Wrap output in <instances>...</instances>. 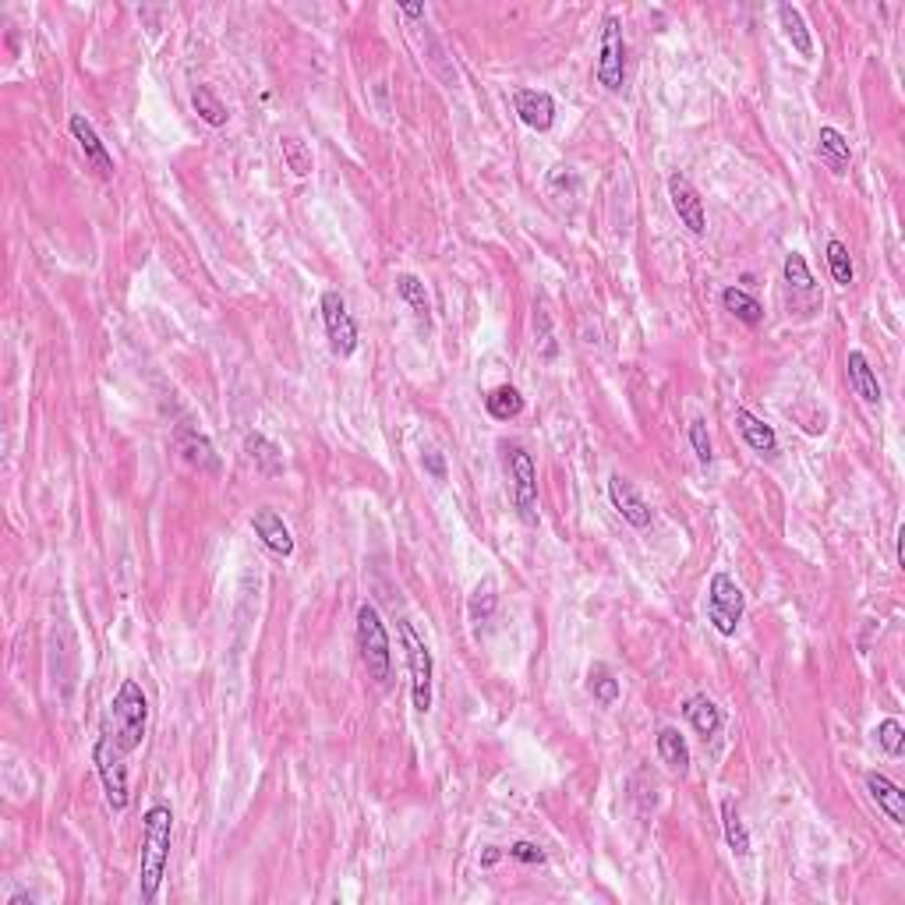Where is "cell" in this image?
Instances as JSON below:
<instances>
[{"label": "cell", "mask_w": 905, "mask_h": 905, "mask_svg": "<svg viewBox=\"0 0 905 905\" xmlns=\"http://www.w3.org/2000/svg\"><path fill=\"white\" fill-rule=\"evenodd\" d=\"M400 11H404L407 18H421V15H425V4H404Z\"/></svg>", "instance_id": "obj_38"}, {"label": "cell", "mask_w": 905, "mask_h": 905, "mask_svg": "<svg viewBox=\"0 0 905 905\" xmlns=\"http://www.w3.org/2000/svg\"><path fill=\"white\" fill-rule=\"evenodd\" d=\"M251 527H255V534H259L262 545H266L273 556H283V559L294 556V538H290V527L283 524V517L276 510H259L255 517H251Z\"/></svg>", "instance_id": "obj_14"}, {"label": "cell", "mask_w": 905, "mask_h": 905, "mask_svg": "<svg viewBox=\"0 0 905 905\" xmlns=\"http://www.w3.org/2000/svg\"><path fill=\"white\" fill-rule=\"evenodd\" d=\"M785 283H789L792 290H803V294H810L814 290V276H810L807 269V259L799 255V251H792V255H785Z\"/></svg>", "instance_id": "obj_31"}, {"label": "cell", "mask_w": 905, "mask_h": 905, "mask_svg": "<svg viewBox=\"0 0 905 905\" xmlns=\"http://www.w3.org/2000/svg\"><path fill=\"white\" fill-rule=\"evenodd\" d=\"M425 471L432 474L435 481H446V460H442V453H435V449H425Z\"/></svg>", "instance_id": "obj_37"}, {"label": "cell", "mask_w": 905, "mask_h": 905, "mask_svg": "<svg viewBox=\"0 0 905 905\" xmlns=\"http://www.w3.org/2000/svg\"><path fill=\"white\" fill-rule=\"evenodd\" d=\"M506 464H510V481H513V506H517L520 520L527 527L538 524V471L534 460L524 446H502Z\"/></svg>", "instance_id": "obj_4"}, {"label": "cell", "mask_w": 905, "mask_h": 905, "mask_svg": "<svg viewBox=\"0 0 905 905\" xmlns=\"http://www.w3.org/2000/svg\"><path fill=\"white\" fill-rule=\"evenodd\" d=\"M867 792H870V799H874L877 807H881L884 814L891 817V821L905 824V792L898 789L891 778H884V775H877V771H870V775H867Z\"/></svg>", "instance_id": "obj_19"}, {"label": "cell", "mask_w": 905, "mask_h": 905, "mask_svg": "<svg viewBox=\"0 0 905 905\" xmlns=\"http://www.w3.org/2000/svg\"><path fill=\"white\" fill-rule=\"evenodd\" d=\"M358 651H361V662H365L368 676H372L379 686H389V679H393L389 633H386V626H382L375 605H368V601L358 609Z\"/></svg>", "instance_id": "obj_3"}, {"label": "cell", "mask_w": 905, "mask_h": 905, "mask_svg": "<svg viewBox=\"0 0 905 905\" xmlns=\"http://www.w3.org/2000/svg\"><path fill=\"white\" fill-rule=\"evenodd\" d=\"M658 757H662V761L669 764L672 771H679V775H683V771L690 768V746H686L683 732H679V729H662V732H658Z\"/></svg>", "instance_id": "obj_25"}, {"label": "cell", "mask_w": 905, "mask_h": 905, "mask_svg": "<svg viewBox=\"0 0 905 905\" xmlns=\"http://www.w3.org/2000/svg\"><path fill=\"white\" fill-rule=\"evenodd\" d=\"M191 107H195V114L202 117V121L209 124V128H223L227 124V107H223V99L216 96L209 85H198L195 92H191Z\"/></svg>", "instance_id": "obj_26"}, {"label": "cell", "mask_w": 905, "mask_h": 905, "mask_svg": "<svg viewBox=\"0 0 905 905\" xmlns=\"http://www.w3.org/2000/svg\"><path fill=\"white\" fill-rule=\"evenodd\" d=\"M495 605H499V594H495L492 580H485V584H478V591L471 594V619H474V623H485V619H492Z\"/></svg>", "instance_id": "obj_33"}, {"label": "cell", "mask_w": 905, "mask_h": 905, "mask_svg": "<svg viewBox=\"0 0 905 905\" xmlns=\"http://www.w3.org/2000/svg\"><path fill=\"white\" fill-rule=\"evenodd\" d=\"M683 715H686V722L693 725V732H697V736H704V739L718 736V732H722V725H725L722 708H718L711 697H704V693H697V697L686 700Z\"/></svg>", "instance_id": "obj_16"}, {"label": "cell", "mask_w": 905, "mask_h": 905, "mask_svg": "<svg viewBox=\"0 0 905 905\" xmlns=\"http://www.w3.org/2000/svg\"><path fill=\"white\" fill-rule=\"evenodd\" d=\"M400 637H404L407 647V669H411V700H414V711H432V676H435V665H432V651L428 644L418 637L411 623H400Z\"/></svg>", "instance_id": "obj_5"}, {"label": "cell", "mask_w": 905, "mask_h": 905, "mask_svg": "<svg viewBox=\"0 0 905 905\" xmlns=\"http://www.w3.org/2000/svg\"><path fill=\"white\" fill-rule=\"evenodd\" d=\"M174 442H177V453L184 457V464L195 467L198 474H202V471H206V474H216V471H220V457H216L213 442H209L202 432H195V428L181 425V428L174 432Z\"/></svg>", "instance_id": "obj_13"}, {"label": "cell", "mask_w": 905, "mask_h": 905, "mask_svg": "<svg viewBox=\"0 0 905 905\" xmlns=\"http://www.w3.org/2000/svg\"><path fill=\"white\" fill-rule=\"evenodd\" d=\"M145 729H149V697L135 679H124L110 704V718L103 725V736L92 746V764L107 792V803L121 814L128 807V757L142 746Z\"/></svg>", "instance_id": "obj_1"}, {"label": "cell", "mask_w": 905, "mask_h": 905, "mask_svg": "<svg viewBox=\"0 0 905 905\" xmlns=\"http://www.w3.org/2000/svg\"><path fill=\"white\" fill-rule=\"evenodd\" d=\"M396 294L404 297L407 305H411V312L418 315L421 326H432V301H428V290H425V280L414 273H400L396 276Z\"/></svg>", "instance_id": "obj_21"}, {"label": "cell", "mask_w": 905, "mask_h": 905, "mask_svg": "<svg viewBox=\"0 0 905 905\" xmlns=\"http://www.w3.org/2000/svg\"><path fill=\"white\" fill-rule=\"evenodd\" d=\"M877 743H881V750L888 753V757H902V750H905V729H902V722H898V718H884L881 725H877Z\"/></svg>", "instance_id": "obj_32"}, {"label": "cell", "mask_w": 905, "mask_h": 905, "mask_svg": "<svg viewBox=\"0 0 905 905\" xmlns=\"http://www.w3.org/2000/svg\"><path fill=\"white\" fill-rule=\"evenodd\" d=\"M541 329V343H545V350H541V354H545V358H556V343H552V326H548V312L545 308H538V312H534V333H538Z\"/></svg>", "instance_id": "obj_35"}, {"label": "cell", "mask_w": 905, "mask_h": 905, "mask_svg": "<svg viewBox=\"0 0 905 905\" xmlns=\"http://www.w3.org/2000/svg\"><path fill=\"white\" fill-rule=\"evenodd\" d=\"M669 198H672V209H676L679 223L690 230L693 237H704L708 234V216H704V202H700L697 188L690 184V177L683 174H672L669 177Z\"/></svg>", "instance_id": "obj_9"}, {"label": "cell", "mask_w": 905, "mask_h": 905, "mask_svg": "<svg viewBox=\"0 0 905 905\" xmlns=\"http://www.w3.org/2000/svg\"><path fill=\"white\" fill-rule=\"evenodd\" d=\"M244 453H248V460L255 464V471H262L266 478H276V474H283V453L276 442H269L262 432H248L244 435Z\"/></svg>", "instance_id": "obj_20"}, {"label": "cell", "mask_w": 905, "mask_h": 905, "mask_svg": "<svg viewBox=\"0 0 905 905\" xmlns=\"http://www.w3.org/2000/svg\"><path fill=\"white\" fill-rule=\"evenodd\" d=\"M722 305H725V312H732L739 322H746V326H761L764 305L753 294H746L743 287H725L722 290Z\"/></svg>", "instance_id": "obj_23"}, {"label": "cell", "mask_w": 905, "mask_h": 905, "mask_svg": "<svg viewBox=\"0 0 905 905\" xmlns=\"http://www.w3.org/2000/svg\"><path fill=\"white\" fill-rule=\"evenodd\" d=\"M736 428H739V435H743L746 446H750L753 453H761V457H775L778 435H775V428H771L768 421H761L757 414H750L746 407H739V411H736Z\"/></svg>", "instance_id": "obj_15"}, {"label": "cell", "mask_w": 905, "mask_h": 905, "mask_svg": "<svg viewBox=\"0 0 905 905\" xmlns=\"http://www.w3.org/2000/svg\"><path fill=\"white\" fill-rule=\"evenodd\" d=\"M743 609H746L743 587H739L729 573H715V577H711V587H708V619H711V626H715L722 637H732L736 626H739V619H743Z\"/></svg>", "instance_id": "obj_6"}, {"label": "cell", "mask_w": 905, "mask_h": 905, "mask_svg": "<svg viewBox=\"0 0 905 905\" xmlns=\"http://www.w3.org/2000/svg\"><path fill=\"white\" fill-rule=\"evenodd\" d=\"M690 446H693V453H697L700 464H711V457H715V453H711V435H708V425L700 418L690 421Z\"/></svg>", "instance_id": "obj_34"}, {"label": "cell", "mask_w": 905, "mask_h": 905, "mask_svg": "<svg viewBox=\"0 0 905 905\" xmlns=\"http://www.w3.org/2000/svg\"><path fill=\"white\" fill-rule=\"evenodd\" d=\"M280 145H283V160L290 163V170H294L297 177L312 174V149H308L301 138H297V135H283Z\"/></svg>", "instance_id": "obj_30"}, {"label": "cell", "mask_w": 905, "mask_h": 905, "mask_svg": "<svg viewBox=\"0 0 905 905\" xmlns=\"http://www.w3.org/2000/svg\"><path fill=\"white\" fill-rule=\"evenodd\" d=\"M778 22H782L785 36H789V43L796 46L799 57H814V36H810V29H807V22H803V15H799V8H792V4H778Z\"/></svg>", "instance_id": "obj_22"}, {"label": "cell", "mask_w": 905, "mask_h": 905, "mask_svg": "<svg viewBox=\"0 0 905 905\" xmlns=\"http://www.w3.org/2000/svg\"><path fill=\"white\" fill-rule=\"evenodd\" d=\"M322 322H326V336L329 347H333L336 358H350L358 350V322L347 312V301H343L340 290H326L319 301Z\"/></svg>", "instance_id": "obj_8"}, {"label": "cell", "mask_w": 905, "mask_h": 905, "mask_svg": "<svg viewBox=\"0 0 905 905\" xmlns=\"http://www.w3.org/2000/svg\"><path fill=\"white\" fill-rule=\"evenodd\" d=\"M828 269H831V280H835L838 287H852L856 269H852L849 248H845L842 241H828Z\"/></svg>", "instance_id": "obj_29"}, {"label": "cell", "mask_w": 905, "mask_h": 905, "mask_svg": "<svg viewBox=\"0 0 905 905\" xmlns=\"http://www.w3.org/2000/svg\"><path fill=\"white\" fill-rule=\"evenodd\" d=\"M68 128H71V135H75L78 149H82L85 163H89V167L96 170L99 177H107V181H110V177H114V160H110L107 145L99 142V135H96V128L89 124V117H85V114H71Z\"/></svg>", "instance_id": "obj_11"}, {"label": "cell", "mask_w": 905, "mask_h": 905, "mask_svg": "<svg viewBox=\"0 0 905 905\" xmlns=\"http://www.w3.org/2000/svg\"><path fill=\"white\" fill-rule=\"evenodd\" d=\"M513 107H517V117L531 131H548L552 121H556V99L545 89H517L513 92Z\"/></svg>", "instance_id": "obj_12"}, {"label": "cell", "mask_w": 905, "mask_h": 905, "mask_svg": "<svg viewBox=\"0 0 905 905\" xmlns=\"http://www.w3.org/2000/svg\"><path fill=\"white\" fill-rule=\"evenodd\" d=\"M817 156H821V163L831 170V174L842 177L845 170H849V163H852L849 138H845L838 128H821L817 131Z\"/></svg>", "instance_id": "obj_18"}, {"label": "cell", "mask_w": 905, "mask_h": 905, "mask_svg": "<svg viewBox=\"0 0 905 905\" xmlns=\"http://www.w3.org/2000/svg\"><path fill=\"white\" fill-rule=\"evenodd\" d=\"M170 842H174V814H170V807L156 803V807L145 810L142 821V870H138L142 905L156 902V895H160L163 874H167L170 863Z\"/></svg>", "instance_id": "obj_2"}, {"label": "cell", "mask_w": 905, "mask_h": 905, "mask_svg": "<svg viewBox=\"0 0 905 905\" xmlns=\"http://www.w3.org/2000/svg\"><path fill=\"white\" fill-rule=\"evenodd\" d=\"M485 411H488V418H495V421H513L520 411H524V396H520V389L510 386V382H506V386H495L492 393L485 396Z\"/></svg>", "instance_id": "obj_24"}, {"label": "cell", "mask_w": 905, "mask_h": 905, "mask_svg": "<svg viewBox=\"0 0 905 905\" xmlns=\"http://www.w3.org/2000/svg\"><path fill=\"white\" fill-rule=\"evenodd\" d=\"M510 856L513 860H520V863H545V852H541L534 842H513Z\"/></svg>", "instance_id": "obj_36"}, {"label": "cell", "mask_w": 905, "mask_h": 905, "mask_svg": "<svg viewBox=\"0 0 905 905\" xmlns=\"http://www.w3.org/2000/svg\"><path fill=\"white\" fill-rule=\"evenodd\" d=\"M594 75L609 92L623 89L626 78V39H623V18L609 15L605 25H601V50H598V64H594Z\"/></svg>", "instance_id": "obj_7"}, {"label": "cell", "mask_w": 905, "mask_h": 905, "mask_svg": "<svg viewBox=\"0 0 905 905\" xmlns=\"http://www.w3.org/2000/svg\"><path fill=\"white\" fill-rule=\"evenodd\" d=\"M587 690H591V697L598 700V704L612 708V704L619 700V679L612 676L605 665H594V669L587 672Z\"/></svg>", "instance_id": "obj_27"}, {"label": "cell", "mask_w": 905, "mask_h": 905, "mask_svg": "<svg viewBox=\"0 0 905 905\" xmlns=\"http://www.w3.org/2000/svg\"><path fill=\"white\" fill-rule=\"evenodd\" d=\"M722 824H725V842L736 856H750V835H746L743 821H739L736 807L732 803H722Z\"/></svg>", "instance_id": "obj_28"}, {"label": "cell", "mask_w": 905, "mask_h": 905, "mask_svg": "<svg viewBox=\"0 0 905 905\" xmlns=\"http://www.w3.org/2000/svg\"><path fill=\"white\" fill-rule=\"evenodd\" d=\"M609 499L619 510V517H623L630 527H637V531L651 527V506H647L644 495H640L637 488H633V481H626L623 474H612L609 478Z\"/></svg>", "instance_id": "obj_10"}, {"label": "cell", "mask_w": 905, "mask_h": 905, "mask_svg": "<svg viewBox=\"0 0 905 905\" xmlns=\"http://www.w3.org/2000/svg\"><path fill=\"white\" fill-rule=\"evenodd\" d=\"M845 368H849L852 393L860 396L863 404H881V382H877V375H874V368H870L867 354H863V350H849V361H845Z\"/></svg>", "instance_id": "obj_17"}]
</instances>
